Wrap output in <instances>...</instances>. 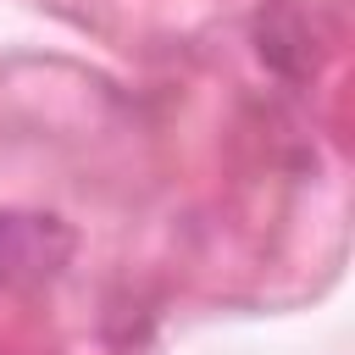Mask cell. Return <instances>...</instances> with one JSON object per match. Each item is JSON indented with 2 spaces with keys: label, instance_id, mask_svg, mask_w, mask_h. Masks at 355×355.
<instances>
[{
  "label": "cell",
  "instance_id": "cell-1",
  "mask_svg": "<svg viewBox=\"0 0 355 355\" xmlns=\"http://www.w3.org/2000/svg\"><path fill=\"white\" fill-rule=\"evenodd\" d=\"M78 233L55 211L0 205V288H44L72 266Z\"/></svg>",
  "mask_w": 355,
  "mask_h": 355
}]
</instances>
